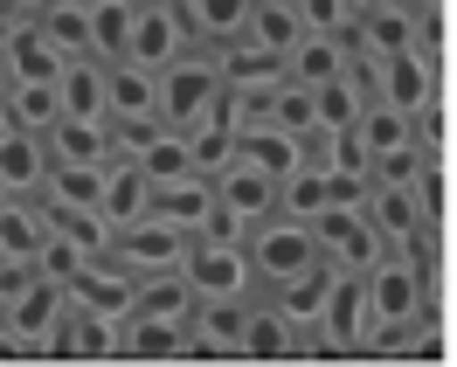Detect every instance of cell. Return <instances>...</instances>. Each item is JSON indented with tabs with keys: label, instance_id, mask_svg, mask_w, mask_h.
<instances>
[{
	"label": "cell",
	"instance_id": "26",
	"mask_svg": "<svg viewBox=\"0 0 457 367\" xmlns=\"http://www.w3.org/2000/svg\"><path fill=\"white\" fill-rule=\"evenodd\" d=\"M278 208H285V215H298V222H312L319 208H333V173L319 167V160H305L298 173H285V180H278Z\"/></svg>",
	"mask_w": 457,
	"mask_h": 367
},
{
	"label": "cell",
	"instance_id": "10",
	"mask_svg": "<svg viewBox=\"0 0 457 367\" xmlns=\"http://www.w3.org/2000/svg\"><path fill=\"white\" fill-rule=\"evenodd\" d=\"M312 236H319V256H326V263H340V271H368L374 256H381V236H374L368 215H361V208H346V201L319 208V215H312Z\"/></svg>",
	"mask_w": 457,
	"mask_h": 367
},
{
	"label": "cell",
	"instance_id": "34",
	"mask_svg": "<svg viewBox=\"0 0 457 367\" xmlns=\"http://www.w3.org/2000/svg\"><path fill=\"white\" fill-rule=\"evenodd\" d=\"M353 7H361V14H374V7H402V0H353Z\"/></svg>",
	"mask_w": 457,
	"mask_h": 367
},
{
	"label": "cell",
	"instance_id": "4",
	"mask_svg": "<svg viewBox=\"0 0 457 367\" xmlns=\"http://www.w3.org/2000/svg\"><path fill=\"white\" fill-rule=\"evenodd\" d=\"M180 278H187L195 298H250V291H257V271H250L243 236H187Z\"/></svg>",
	"mask_w": 457,
	"mask_h": 367
},
{
	"label": "cell",
	"instance_id": "29",
	"mask_svg": "<svg viewBox=\"0 0 457 367\" xmlns=\"http://www.w3.org/2000/svg\"><path fill=\"white\" fill-rule=\"evenodd\" d=\"M35 21L49 29V42L62 56H90V0H49Z\"/></svg>",
	"mask_w": 457,
	"mask_h": 367
},
{
	"label": "cell",
	"instance_id": "9",
	"mask_svg": "<svg viewBox=\"0 0 457 367\" xmlns=\"http://www.w3.org/2000/svg\"><path fill=\"white\" fill-rule=\"evenodd\" d=\"M145 215H153V222H167V229H180V236H201V229H215V180H208V173L153 180Z\"/></svg>",
	"mask_w": 457,
	"mask_h": 367
},
{
	"label": "cell",
	"instance_id": "3",
	"mask_svg": "<svg viewBox=\"0 0 457 367\" xmlns=\"http://www.w3.org/2000/svg\"><path fill=\"white\" fill-rule=\"evenodd\" d=\"M222 63H215V49H187L180 63H167L160 70V125H201V118L222 112Z\"/></svg>",
	"mask_w": 457,
	"mask_h": 367
},
{
	"label": "cell",
	"instance_id": "28",
	"mask_svg": "<svg viewBox=\"0 0 457 367\" xmlns=\"http://www.w3.org/2000/svg\"><path fill=\"white\" fill-rule=\"evenodd\" d=\"M270 125L278 132H291V139H319L326 125H319V90H305V84H278V97H270Z\"/></svg>",
	"mask_w": 457,
	"mask_h": 367
},
{
	"label": "cell",
	"instance_id": "8",
	"mask_svg": "<svg viewBox=\"0 0 457 367\" xmlns=\"http://www.w3.org/2000/svg\"><path fill=\"white\" fill-rule=\"evenodd\" d=\"M374 97H381V104H395V112H409V118H429V104H436V56H429L423 42H416V49H402V56H381Z\"/></svg>",
	"mask_w": 457,
	"mask_h": 367
},
{
	"label": "cell",
	"instance_id": "17",
	"mask_svg": "<svg viewBox=\"0 0 457 367\" xmlns=\"http://www.w3.org/2000/svg\"><path fill=\"white\" fill-rule=\"evenodd\" d=\"M42 180H49V139L0 125V195H42Z\"/></svg>",
	"mask_w": 457,
	"mask_h": 367
},
{
	"label": "cell",
	"instance_id": "18",
	"mask_svg": "<svg viewBox=\"0 0 457 367\" xmlns=\"http://www.w3.org/2000/svg\"><path fill=\"white\" fill-rule=\"evenodd\" d=\"M285 354H298V319L263 291L250 298V319H243V361H285Z\"/></svg>",
	"mask_w": 457,
	"mask_h": 367
},
{
	"label": "cell",
	"instance_id": "5",
	"mask_svg": "<svg viewBox=\"0 0 457 367\" xmlns=\"http://www.w3.org/2000/svg\"><path fill=\"white\" fill-rule=\"evenodd\" d=\"M187 49H201L180 0H132V35H125V63H145V70H167Z\"/></svg>",
	"mask_w": 457,
	"mask_h": 367
},
{
	"label": "cell",
	"instance_id": "25",
	"mask_svg": "<svg viewBox=\"0 0 457 367\" xmlns=\"http://www.w3.org/2000/svg\"><path fill=\"white\" fill-rule=\"evenodd\" d=\"M0 118L7 125H21L35 139H49V125H56V84H0Z\"/></svg>",
	"mask_w": 457,
	"mask_h": 367
},
{
	"label": "cell",
	"instance_id": "7",
	"mask_svg": "<svg viewBox=\"0 0 457 367\" xmlns=\"http://www.w3.org/2000/svg\"><path fill=\"white\" fill-rule=\"evenodd\" d=\"M361 215H368V229L381 236V250H423V243H429V208H423L416 188L374 180L368 201H361Z\"/></svg>",
	"mask_w": 457,
	"mask_h": 367
},
{
	"label": "cell",
	"instance_id": "15",
	"mask_svg": "<svg viewBox=\"0 0 457 367\" xmlns=\"http://www.w3.org/2000/svg\"><path fill=\"white\" fill-rule=\"evenodd\" d=\"M145 201H153V173H145L132 153H118L112 167H104V195H97V215H104V229H132V222H145Z\"/></svg>",
	"mask_w": 457,
	"mask_h": 367
},
{
	"label": "cell",
	"instance_id": "24",
	"mask_svg": "<svg viewBox=\"0 0 457 367\" xmlns=\"http://www.w3.org/2000/svg\"><path fill=\"white\" fill-rule=\"evenodd\" d=\"M118 354H132V361H173V354H187V326H180V319L125 312V346H118Z\"/></svg>",
	"mask_w": 457,
	"mask_h": 367
},
{
	"label": "cell",
	"instance_id": "31",
	"mask_svg": "<svg viewBox=\"0 0 457 367\" xmlns=\"http://www.w3.org/2000/svg\"><path fill=\"white\" fill-rule=\"evenodd\" d=\"M361 112H368V84L346 70V77H333V84L319 90V125L326 132H346V125H361Z\"/></svg>",
	"mask_w": 457,
	"mask_h": 367
},
{
	"label": "cell",
	"instance_id": "27",
	"mask_svg": "<svg viewBox=\"0 0 457 367\" xmlns=\"http://www.w3.org/2000/svg\"><path fill=\"white\" fill-rule=\"evenodd\" d=\"M243 35H250V42H263V49H278V56H291V42L305 35V21H298V0H257Z\"/></svg>",
	"mask_w": 457,
	"mask_h": 367
},
{
	"label": "cell",
	"instance_id": "2",
	"mask_svg": "<svg viewBox=\"0 0 457 367\" xmlns=\"http://www.w3.org/2000/svg\"><path fill=\"white\" fill-rule=\"evenodd\" d=\"M243 250H250V271H257L263 291H278V284H291V278H305V271L326 263L312 222H298V215H285V208L243 229Z\"/></svg>",
	"mask_w": 457,
	"mask_h": 367
},
{
	"label": "cell",
	"instance_id": "30",
	"mask_svg": "<svg viewBox=\"0 0 457 367\" xmlns=\"http://www.w3.org/2000/svg\"><path fill=\"white\" fill-rule=\"evenodd\" d=\"M125 35H132V0H90V56L118 63Z\"/></svg>",
	"mask_w": 457,
	"mask_h": 367
},
{
	"label": "cell",
	"instance_id": "21",
	"mask_svg": "<svg viewBox=\"0 0 457 367\" xmlns=\"http://www.w3.org/2000/svg\"><path fill=\"white\" fill-rule=\"evenodd\" d=\"M56 112L62 118H104V63H97V56H70V63H62Z\"/></svg>",
	"mask_w": 457,
	"mask_h": 367
},
{
	"label": "cell",
	"instance_id": "20",
	"mask_svg": "<svg viewBox=\"0 0 457 367\" xmlns=\"http://www.w3.org/2000/svg\"><path fill=\"white\" fill-rule=\"evenodd\" d=\"M236 160L257 167V173H270V180H285V173L305 167V139H291V132H278V125H257V132H236Z\"/></svg>",
	"mask_w": 457,
	"mask_h": 367
},
{
	"label": "cell",
	"instance_id": "16",
	"mask_svg": "<svg viewBox=\"0 0 457 367\" xmlns=\"http://www.w3.org/2000/svg\"><path fill=\"white\" fill-rule=\"evenodd\" d=\"M42 250H49V208L35 195H0V256L35 263Z\"/></svg>",
	"mask_w": 457,
	"mask_h": 367
},
{
	"label": "cell",
	"instance_id": "13",
	"mask_svg": "<svg viewBox=\"0 0 457 367\" xmlns=\"http://www.w3.org/2000/svg\"><path fill=\"white\" fill-rule=\"evenodd\" d=\"M118 153V132L104 118H56L49 125V167H112Z\"/></svg>",
	"mask_w": 457,
	"mask_h": 367
},
{
	"label": "cell",
	"instance_id": "35",
	"mask_svg": "<svg viewBox=\"0 0 457 367\" xmlns=\"http://www.w3.org/2000/svg\"><path fill=\"white\" fill-rule=\"evenodd\" d=\"M0 263H7V256H0Z\"/></svg>",
	"mask_w": 457,
	"mask_h": 367
},
{
	"label": "cell",
	"instance_id": "23",
	"mask_svg": "<svg viewBox=\"0 0 457 367\" xmlns=\"http://www.w3.org/2000/svg\"><path fill=\"white\" fill-rule=\"evenodd\" d=\"M215 63H222V84H285V56L263 49V42H250V35L222 42Z\"/></svg>",
	"mask_w": 457,
	"mask_h": 367
},
{
	"label": "cell",
	"instance_id": "12",
	"mask_svg": "<svg viewBox=\"0 0 457 367\" xmlns=\"http://www.w3.org/2000/svg\"><path fill=\"white\" fill-rule=\"evenodd\" d=\"M62 305H70V284H62V278H49V271L35 263V271H29V284H21V291H7L0 319H7V326H14L21 339H29V354H35V346H42V333H49V326L62 319Z\"/></svg>",
	"mask_w": 457,
	"mask_h": 367
},
{
	"label": "cell",
	"instance_id": "1",
	"mask_svg": "<svg viewBox=\"0 0 457 367\" xmlns=\"http://www.w3.org/2000/svg\"><path fill=\"white\" fill-rule=\"evenodd\" d=\"M429 319V284H423V250H381L368 263V339L361 354H388L395 333Z\"/></svg>",
	"mask_w": 457,
	"mask_h": 367
},
{
	"label": "cell",
	"instance_id": "36",
	"mask_svg": "<svg viewBox=\"0 0 457 367\" xmlns=\"http://www.w3.org/2000/svg\"><path fill=\"white\" fill-rule=\"evenodd\" d=\"M0 125H7V118H0Z\"/></svg>",
	"mask_w": 457,
	"mask_h": 367
},
{
	"label": "cell",
	"instance_id": "22",
	"mask_svg": "<svg viewBox=\"0 0 457 367\" xmlns=\"http://www.w3.org/2000/svg\"><path fill=\"white\" fill-rule=\"evenodd\" d=\"M250 7H257V0H180V14H187V29H195L201 49L236 42V35L250 29Z\"/></svg>",
	"mask_w": 457,
	"mask_h": 367
},
{
	"label": "cell",
	"instance_id": "32",
	"mask_svg": "<svg viewBox=\"0 0 457 367\" xmlns=\"http://www.w3.org/2000/svg\"><path fill=\"white\" fill-rule=\"evenodd\" d=\"M298 21H305V35H346L361 21V7L353 0H298Z\"/></svg>",
	"mask_w": 457,
	"mask_h": 367
},
{
	"label": "cell",
	"instance_id": "11",
	"mask_svg": "<svg viewBox=\"0 0 457 367\" xmlns=\"http://www.w3.org/2000/svg\"><path fill=\"white\" fill-rule=\"evenodd\" d=\"M112 263H125L132 278H153V271H180V256H187V236L167 222H132V229H112Z\"/></svg>",
	"mask_w": 457,
	"mask_h": 367
},
{
	"label": "cell",
	"instance_id": "14",
	"mask_svg": "<svg viewBox=\"0 0 457 367\" xmlns=\"http://www.w3.org/2000/svg\"><path fill=\"white\" fill-rule=\"evenodd\" d=\"M208 180H215V208H222V215H236L243 229L263 222V215H278V180H270V173L243 167V160H228V167L208 173Z\"/></svg>",
	"mask_w": 457,
	"mask_h": 367
},
{
	"label": "cell",
	"instance_id": "33",
	"mask_svg": "<svg viewBox=\"0 0 457 367\" xmlns=\"http://www.w3.org/2000/svg\"><path fill=\"white\" fill-rule=\"evenodd\" d=\"M0 7H7V14H42L49 0H0Z\"/></svg>",
	"mask_w": 457,
	"mask_h": 367
},
{
	"label": "cell",
	"instance_id": "19",
	"mask_svg": "<svg viewBox=\"0 0 457 367\" xmlns=\"http://www.w3.org/2000/svg\"><path fill=\"white\" fill-rule=\"evenodd\" d=\"M346 63H353V42L346 35H298L285 56V77L305 90H326L333 77H346Z\"/></svg>",
	"mask_w": 457,
	"mask_h": 367
},
{
	"label": "cell",
	"instance_id": "6",
	"mask_svg": "<svg viewBox=\"0 0 457 367\" xmlns=\"http://www.w3.org/2000/svg\"><path fill=\"white\" fill-rule=\"evenodd\" d=\"M104 125L112 132H145L160 125V70L145 63H104Z\"/></svg>",
	"mask_w": 457,
	"mask_h": 367
}]
</instances>
